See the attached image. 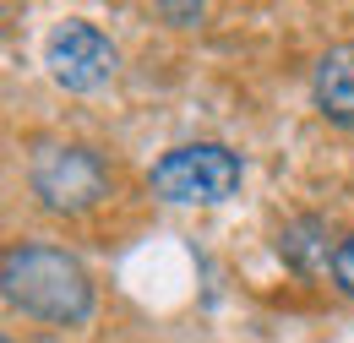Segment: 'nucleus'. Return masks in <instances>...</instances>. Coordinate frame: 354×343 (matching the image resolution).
I'll return each mask as SVG.
<instances>
[{
  "label": "nucleus",
  "instance_id": "f03ea898",
  "mask_svg": "<svg viewBox=\"0 0 354 343\" xmlns=\"http://www.w3.org/2000/svg\"><path fill=\"white\" fill-rule=\"evenodd\" d=\"M28 191L60 223H93L104 207L120 202V164L93 142H33L28 147Z\"/></svg>",
  "mask_w": 354,
  "mask_h": 343
},
{
  "label": "nucleus",
  "instance_id": "39448f33",
  "mask_svg": "<svg viewBox=\"0 0 354 343\" xmlns=\"http://www.w3.org/2000/svg\"><path fill=\"white\" fill-rule=\"evenodd\" d=\"M310 104L322 120L354 131V39L333 44L310 71Z\"/></svg>",
  "mask_w": 354,
  "mask_h": 343
},
{
  "label": "nucleus",
  "instance_id": "f257e3e1",
  "mask_svg": "<svg viewBox=\"0 0 354 343\" xmlns=\"http://www.w3.org/2000/svg\"><path fill=\"white\" fill-rule=\"evenodd\" d=\"M0 295L11 316L55 333L88 327L98 310V284L88 261L60 240H11L0 257Z\"/></svg>",
  "mask_w": 354,
  "mask_h": 343
},
{
  "label": "nucleus",
  "instance_id": "423d86ee",
  "mask_svg": "<svg viewBox=\"0 0 354 343\" xmlns=\"http://www.w3.org/2000/svg\"><path fill=\"white\" fill-rule=\"evenodd\" d=\"M327 284H333V295L354 300V234H344V240L333 245V257H327Z\"/></svg>",
  "mask_w": 354,
  "mask_h": 343
},
{
  "label": "nucleus",
  "instance_id": "20e7f679",
  "mask_svg": "<svg viewBox=\"0 0 354 343\" xmlns=\"http://www.w3.org/2000/svg\"><path fill=\"white\" fill-rule=\"evenodd\" d=\"M44 71L66 93H98V87L115 82L120 49H115V39L104 28H93L88 17H60L44 33Z\"/></svg>",
  "mask_w": 354,
  "mask_h": 343
},
{
  "label": "nucleus",
  "instance_id": "7ed1b4c3",
  "mask_svg": "<svg viewBox=\"0 0 354 343\" xmlns=\"http://www.w3.org/2000/svg\"><path fill=\"white\" fill-rule=\"evenodd\" d=\"M245 185V158L229 142H180L153 158L147 169V196L169 207H218L240 196Z\"/></svg>",
  "mask_w": 354,
  "mask_h": 343
}]
</instances>
